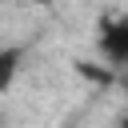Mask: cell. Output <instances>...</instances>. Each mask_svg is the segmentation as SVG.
<instances>
[{"label": "cell", "instance_id": "cell-3", "mask_svg": "<svg viewBox=\"0 0 128 128\" xmlns=\"http://www.w3.org/2000/svg\"><path fill=\"white\" fill-rule=\"evenodd\" d=\"M76 72H80V76H88V80H96V84H108V80H112V72H108V68H92L88 60H76Z\"/></svg>", "mask_w": 128, "mask_h": 128}, {"label": "cell", "instance_id": "cell-2", "mask_svg": "<svg viewBox=\"0 0 128 128\" xmlns=\"http://www.w3.org/2000/svg\"><path fill=\"white\" fill-rule=\"evenodd\" d=\"M20 60H24V48H0V92L12 88V80L20 72Z\"/></svg>", "mask_w": 128, "mask_h": 128}, {"label": "cell", "instance_id": "cell-1", "mask_svg": "<svg viewBox=\"0 0 128 128\" xmlns=\"http://www.w3.org/2000/svg\"><path fill=\"white\" fill-rule=\"evenodd\" d=\"M100 52H104L108 68L128 64V16H116V20L104 24V32H100Z\"/></svg>", "mask_w": 128, "mask_h": 128}]
</instances>
